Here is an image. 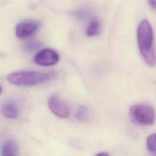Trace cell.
<instances>
[{"mask_svg": "<svg viewBox=\"0 0 156 156\" xmlns=\"http://www.w3.org/2000/svg\"><path fill=\"white\" fill-rule=\"evenodd\" d=\"M137 41L140 53L145 62L151 66L156 62V54L153 47L154 34L152 26L147 20H143L137 28Z\"/></svg>", "mask_w": 156, "mask_h": 156, "instance_id": "1", "label": "cell"}, {"mask_svg": "<svg viewBox=\"0 0 156 156\" xmlns=\"http://www.w3.org/2000/svg\"><path fill=\"white\" fill-rule=\"evenodd\" d=\"M54 76L52 73L23 71L12 73L7 79L9 83L17 86H34L46 82Z\"/></svg>", "mask_w": 156, "mask_h": 156, "instance_id": "2", "label": "cell"}, {"mask_svg": "<svg viewBox=\"0 0 156 156\" xmlns=\"http://www.w3.org/2000/svg\"><path fill=\"white\" fill-rule=\"evenodd\" d=\"M130 113L134 121L141 124L152 125L155 120L154 109L146 104H135L131 106Z\"/></svg>", "mask_w": 156, "mask_h": 156, "instance_id": "3", "label": "cell"}, {"mask_svg": "<svg viewBox=\"0 0 156 156\" xmlns=\"http://www.w3.org/2000/svg\"><path fill=\"white\" fill-rule=\"evenodd\" d=\"M41 22L34 20H24L19 23L15 28V34L19 38H25L34 34L40 27Z\"/></svg>", "mask_w": 156, "mask_h": 156, "instance_id": "4", "label": "cell"}, {"mask_svg": "<svg viewBox=\"0 0 156 156\" xmlns=\"http://www.w3.org/2000/svg\"><path fill=\"white\" fill-rule=\"evenodd\" d=\"M59 60L58 54L54 50L44 49L38 52L34 57V62L38 65L50 66L56 64Z\"/></svg>", "mask_w": 156, "mask_h": 156, "instance_id": "5", "label": "cell"}, {"mask_svg": "<svg viewBox=\"0 0 156 156\" xmlns=\"http://www.w3.org/2000/svg\"><path fill=\"white\" fill-rule=\"evenodd\" d=\"M48 105L51 111L57 117L66 118L69 116V109L68 106L57 96L53 95L49 98Z\"/></svg>", "mask_w": 156, "mask_h": 156, "instance_id": "6", "label": "cell"}, {"mask_svg": "<svg viewBox=\"0 0 156 156\" xmlns=\"http://www.w3.org/2000/svg\"><path fill=\"white\" fill-rule=\"evenodd\" d=\"M0 111L4 117L9 119H15L20 113L17 104L10 101L3 102L1 105Z\"/></svg>", "mask_w": 156, "mask_h": 156, "instance_id": "7", "label": "cell"}, {"mask_svg": "<svg viewBox=\"0 0 156 156\" xmlns=\"http://www.w3.org/2000/svg\"><path fill=\"white\" fill-rule=\"evenodd\" d=\"M1 155L10 156L18 154V145L16 141L10 139L7 140L1 148Z\"/></svg>", "mask_w": 156, "mask_h": 156, "instance_id": "8", "label": "cell"}, {"mask_svg": "<svg viewBox=\"0 0 156 156\" xmlns=\"http://www.w3.org/2000/svg\"><path fill=\"white\" fill-rule=\"evenodd\" d=\"M99 30L100 24L99 21L96 18H93L91 19L88 24L85 30V34L88 37H94L99 34Z\"/></svg>", "mask_w": 156, "mask_h": 156, "instance_id": "9", "label": "cell"}, {"mask_svg": "<svg viewBox=\"0 0 156 156\" xmlns=\"http://www.w3.org/2000/svg\"><path fill=\"white\" fill-rule=\"evenodd\" d=\"M88 110L87 107L84 105L79 106L76 112H75V118L79 121H84L88 118Z\"/></svg>", "mask_w": 156, "mask_h": 156, "instance_id": "10", "label": "cell"}, {"mask_svg": "<svg viewBox=\"0 0 156 156\" xmlns=\"http://www.w3.org/2000/svg\"><path fill=\"white\" fill-rule=\"evenodd\" d=\"M148 150L152 154H156V133L150 135L146 140Z\"/></svg>", "mask_w": 156, "mask_h": 156, "instance_id": "11", "label": "cell"}, {"mask_svg": "<svg viewBox=\"0 0 156 156\" xmlns=\"http://www.w3.org/2000/svg\"><path fill=\"white\" fill-rule=\"evenodd\" d=\"M41 46V43L38 41H31L24 45L23 49L27 52H33Z\"/></svg>", "mask_w": 156, "mask_h": 156, "instance_id": "12", "label": "cell"}, {"mask_svg": "<svg viewBox=\"0 0 156 156\" xmlns=\"http://www.w3.org/2000/svg\"><path fill=\"white\" fill-rule=\"evenodd\" d=\"M88 16V14H87V12L85 10H80V11L77 12L76 13V16L77 18L80 19V20H82L85 18H86Z\"/></svg>", "mask_w": 156, "mask_h": 156, "instance_id": "13", "label": "cell"}, {"mask_svg": "<svg viewBox=\"0 0 156 156\" xmlns=\"http://www.w3.org/2000/svg\"><path fill=\"white\" fill-rule=\"evenodd\" d=\"M148 2L151 7L156 10V0H148Z\"/></svg>", "mask_w": 156, "mask_h": 156, "instance_id": "14", "label": "cell"}, {"mask_svg": "<svg viewBox=\"0 0 156 156\" xmlns=\"http://www.w3.org/2000/svg\"><path fill=\"white\" fill-rule=\"evenodd\" d=\"M1 91H2V88H1V87L0 86V93H1Z\"/></svg>", "mask_w": 156, "mask_h": 156, "instance_id": "15", "label": "cell"}]
</instances>
